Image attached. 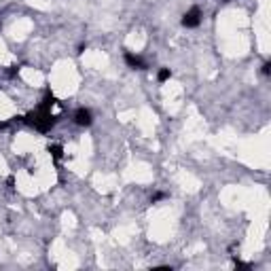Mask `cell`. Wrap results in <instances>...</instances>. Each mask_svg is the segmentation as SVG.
Masks as SVG:
<instances>
[{
    "instance_id": "obj_4",
    "label": "cell",
    "mask_w": 271,
    "mask_h": 271,
    "mask_svg": "<svg viewBox=\"0 0 271 271\" xmlns=\"http://www.w3.org/2000/svg\"><path fill=\"white\" fill-rule=\"evenodd\" d=\"M123 60H125V64L130 68H134V70H146L148 68V64L140 58V55H136V53H132V51H127L125 55H123Z\"/></svg>"
},
{
    "instance_id": "obj_3",
    "label": "cell",
    "mask_w": 271,
    "mask_h": 271,
    "mask_svg": "<svg viewBox=\"0 0 271 271\" xmlns=\"http://www.w3.org/2000/svg\"><path fill=\"white\" fill-rule=\"evenodd\" d=\"M74 123L78 127H89L91 123H94V115H91L89 108H78L74 112Z\"/></svg>"
},
{
    "instance_id": "obj_7",
    "label": "cell",
    "mask_w": 271,
    "mask_h": 271,
    "mask_svg": "<svg viewBox=\"0 0 271 271\" xmlns=\"http://www.w3.org/2000/svg\"><path fill=\"white\" fill-rule=\"evenodd\" d=\"M161 199H166V193H155L151 202H153V203H157V202H161Z\"/></svg>"
},
{
    "instance_id": "obj_6",
    "label": "cell",
    "mask_w": 271,
    "mask_h": 271,
    "mask_svg": "<svg viewBox=\"0 0 271 271\" xmlns=\"http://www.w3.org/2000/svg\"><path fill=\"white\" fill-rule=\"evenodd\" d=\"M169 78H172V70L169 68H161L159 74H157V81L159 83H166V81H169Z\"/></svg>"
},
{
    "instance_id": "obj_2",
    "label": "cell",
    "mask_w": 271,
    "mask_h": 271,
    "mask_svg": "<svg viewBox=\"0 0 271 271\" xmlns=\"http://www.w3.org/2000/svg\"><path fill=\"white\" fill-rule=\"evenodd\" d=\"M199 24H202V11H199V6H193V9H189L182 15V26L184 28H197Z\"/></svg>"
},
{
    "instance_id": "obj_8",
    "label": "cell",
    "mask_w": 271,
    "mask_h": 271,
    "mask_svg": "<svg viewBox=\"0 0 271 271\" xmlns=\"http://www.w3.org/2000/svg\"><path fill=\"white\" fill-rule=\"evenodd\" d=\"M263 74H267V76L271 74V64H269V62L263 64Z\"/></svg>"
},
{
    "instance_id": "obj_5",
    "label": "cell",
    "mask_w": 271,
    "mask_h": 271,
    "mask_svg": "<svg viewBox=\"0 0 271 271\" xmlns=\"http://www.w3.org/2000/svg\"><path fill=\"white\" fill-rule=\"evenodd\" d=\"M49 153H51V157H53V161H60L62 157H64V148L60 146V144H49V148H47Z\"/></svg>"
},
{
    "instance_id": "obj_1",
    "label": "cell",
    "mask_w": 271,
    "mask_h": 271,
    "mask_svg": "<svg viewBox=\"0 0 271 271\" xmlns=\"http://www.w3.org/2000/svg\"><path fill=\"white\" fill-rule=\"evenodd\" d=\"M55 104H58L55 96L51 94V91H47V96H45V100L40 102L38 108H36V110H32L28 117H24V123L32 125V127H36V130L42 132V134L51 132V127L55 125V117L51 115V108H53Z\"/></svg>"
},
{
    "instance_id": "obj_9",
    "label": "cell",
    "mask_w": 271,
    "mask_h": 271,
    "mask_svg": "<svg viewBox=\"0 0 271 271\" xmlns=\"http://www.w3.org/2000/svg\"><path fill=\"white\" fill-rule=\"evenodd\" d=\"M19 74V66H11V70H9V76H17Z\"/></svg>"
}]
</instances>
